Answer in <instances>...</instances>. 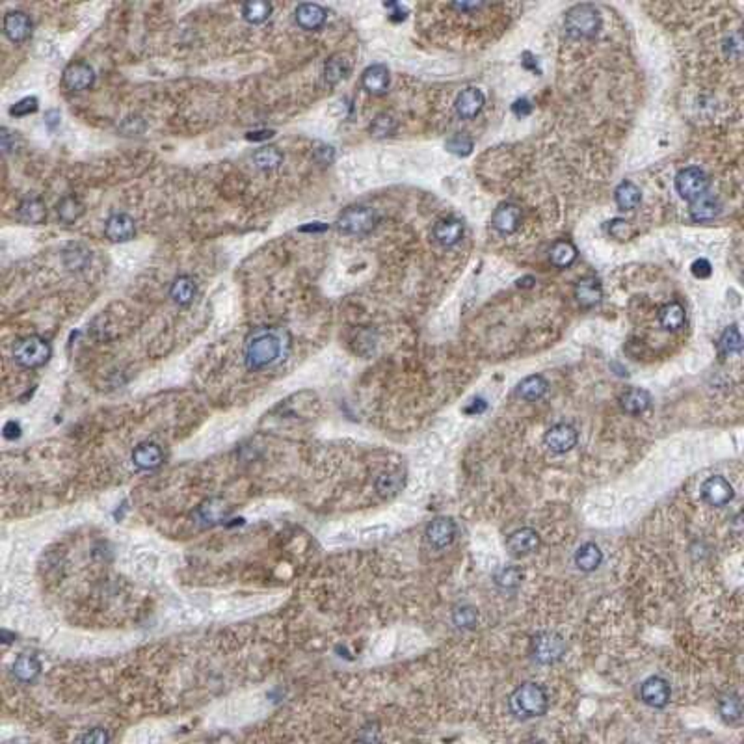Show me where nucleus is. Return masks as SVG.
<instances>
[{"instance_id": "f8f14e48", "label": "nucleus", "mask_w": 744, "mask_h": 744, "mask_svg": "<svg viewBox=\"0 0 744 744\" xmlns=\"http://www.w3.org/2000/svg\"><path fill=\"white\" fill-rule=\"evenodd\" d=\"M701 495L711 506H724L734 499V486L724 477L707 478L701 486Z\"/></svg>"}, {"instance_id": "4be33fe9", "label": "nucleus", "mask_w": 744, "mask_h": 744, "mask_svg": "<svg viewBox=\"0 0 744 744\" xmlns=\"http://www.w3.org/2000/svg\"><path fill=\"white\" fill-rule=\"evenodd\" d=\"M296 22L304 30H318L326 22V10L318 4H300L294 11Z\"/></svg>"}, {"instance_id": "4d7b16f0", "label": "nucleus", "mask_w": 744, "mask_h": 744, "mask_svg": "<svg viewBox=\"0 0 744 744\" xmlns=\"http://www.w3.org/2000/svg\"><path fill=\"white\" fill-rule=\"evenodd\" d=\"M477 402H478V404H473V407H468V409H465V412H468V413H475V412H477V413H478V412H484V409H486V402H484L482 398H478Z\"/></svg>"}, {"instance_id": "4c0bfd02", "label": "nucleus", "mask_w": 744, "mask_h": 744, "mask_svg": "<svg viewBox=\"0 0 744 744\" xmlns=\"http://www.w3.org/2000/svg\"><path fill=\"white\" fill-rule=\"evenodd\" d=\"M718 344H720V352H722L724 356L741 353V350H743V339H741L739 328L737 326L728 328V330L722 333V337H720V342H718Z\"/></svg>"}, {"instance_id": "f3484780", "label": "nucleus", "mask_w": 744, "mask_h": 744, "mask_svg": "<svg viewBox=\"0 0 744 744\" xmlns=\"http://www.w3.org/2000/svg\"><path fill=\"white\" fill-rule=\"evenodd\" d=\"M463 234V223L456 218H445V220H440V222L434 225V239L435 242H440L441 246L445 248H451V246L458 244L462 240Z\"/></svg>"}, {"instance_id": "2eb2a0df", "label": "nucleus", "mask_w": 744, "mask_h": 744, "mask_svg": "<svg viewBox=\"0 0 744 744\" xmlns=\"http://www.w3.org/2000/svg\"><path fill=\"white\" fill-rule=\"evenodd\" d=\"M519 222H521V211H519V206L512 205V203H505V205L497 206L493 216H491L493 227L503 234L514 233V231L519 227Z\"/></svg>"}, {"instance_id": "37998d69", "label": "nucleus", "mask_w": 744, "mask_h": 744, "mask_svg": "<svg viewBox=\"0 0 744 744\" xmlns=\"http://www.w3.org/2000/svg\"><path fill=\"white\" fill-rule=\"evenodd\" d=\"M395 129H397V123H395V120H393L391 115H387V114L378 115V118L372 121V125H370V132H372L374 136H378V138L391 136L393 132H395Z\"/></svg>"}, {"instance_id": "3c124183", "label": "nucleus", "mask_w": 744, "mask_h": 744, "mask_svg": "<svg viewBox=\"0 0 744 744\" xmlns=\"http://www.w3.org/2000/svg\"><path fill=\"white\" fill-rule=\"evenodd\" d=\"M272 136H274V131H268V129H262V131L248 132V134H246V140H250V141H261V140H268V138H272Z\"/></svg>"}, {"instance_id": "a878e982", "label": "nucleus", "mask_w": 744, "mask_h": 744, "mask_svg": "<svg viewBox=\"0 0 744 744\" xmlns=\"http://www.w3.org/2000/svg\"><path fill=\"white\" fill-rule=\"evenodd\" d=\"M601 562H603V553L596 543H584L577 549L575 566L581 571L598 570Z\"/></svg>"}, {"instance_id": "dca6fc26", "label": "nucleus", "mask_w": 744, "mask_h": 744, "mask_svg": "<svg viewBox=\"0 0 744 744\" xmlns=\"http://www.w3.org/2000/svg\"><path fill=\"white\" fill-rule=\"evenodd\" d=\"M132 462H134L136 468L143 469V471H153V469L162 465L164 452L155 443H141L132 452Z\"/></svg>"}, {"instance_id": "de8ad7c7", "label": "nucleus", "mask_w": 744, "mask_h": 744, "mask_svg": "<svg viewBox=\"0 0 744 744\" xmlns=\"http://www.w3.org/2000/svg\"><path fill=\"white\" fill-rule=\"evenodd\" d=\"M692 274L700 279H706V277L711 276V262L706 261V259H698V261L692 262Z\"/></svg>"}, {"instance_id": "4468645a", "label": "nucleus", "mask_w": 744, "mask_h": 744, "mask_svg": "<svg viewBox=\"0 0 744 744\" xmlns=\"http://www.w3.org/2000/svg\"><path fill=\"white\" fill-rule=\"evenodd\" d=\"M136 233L134 220H132L129 214L125 212H118V214H112V216L106 220V225H104V234L106 239L112 240V242H127L131 240Z\"/></svg>"}, {"instance_id": "20e7f679", "label": "nucleus", "mask_w": 744, "mask_h": 744, "mask_svg": "<svg viewBox=\"0 0 744 744\" xmlns=\"http://www.w3.org/2000/svg\"><path fill=\"white\" fill-rule=\"evenodd\" d=\"M50 358V344L39 335H30L17 342L13 348V359L24 369L43 367Z\"/></svg>"}, {"instance_id": "ea45409f", "label": "nucleus", "mask_w": 744, "mask_h": 744, "mask_svg": "<svg viewBox=\"0 0 744 744\" xmlns=\"http://www.w3.org/2000/svg\"><path fill=\"white\" fill-rule=\"evenodd\" d=\"M447 149L458 157H468L473 151V140L465 134L452 136L451 140H447Z\"/></svg>"}, {"instance_id": "a19ab883", "label": "nucleus", "mask_w": 744, "mask_h": 744, "mask_svg": "<svg viewBox=\"0 0 744 744\" xmlns=\"http://www.w3.org/2000/svg\"><path fill=\"white\" fill-rule=\"evenodd\" d=\"M400 486H402V478L397 473H384L378 478V482H376V489H378L381 495H386V497L387 495L397 493Z\"/></svg>"}, {"instance_id": "e433bc0d", "label": "nucleus", "mask_w": 744, "mask_h": 744, "mask_svg": "<svg viewBox=\"0 0 744 744\" xmlns=\"http://www.w3.org/2000/svg\"><path fill=\"white\" fill-rule=\"evenodd\" d=\"M718 711H720V715H722V718L726 720V722H729V724L739 722L741 718H743V706H741L739 696H735V694L724 696L722 700H720V703H718Z\"/></svg>"}, {"instance_id": "473e14b6", "label": "nucleus", "mask_w": 744, "mask_h": 744, "mask_svg": "<svg viewBox=\"0 0 744 744\" xmlns=\"http://www.w3.org/2000/svg\"><path fill=\"white\" fill-rule=\"evenodd\" d=\"M39 670H41V664L38 663V659L30 657V655H21L13 663V675L21 681H34L38 678Z\"/></svg>"}, {"instance_id": "7ed1b4c3", "label": "nucleus", "mask_w": 744, "mask_h": 744, "mask_svg": "<svg viewBox=\"0 0 744 744\" xmlns=\"http://www.w3.org/2000/svg\"><path fill=\"white\" fill-rule=\"evenodd\" d=\"M566 30L571 38L584 39L596 36L601 27V17L598 10L590 4H577L566 13Z\"/></svg>"}, {"instance_id": "7c9ffc66", "label": "nucleus", "mask_w": 744, "mask_h": 744, "mask_svg": "<svg viewBox=\"0 0 744 744\" xmlns=\"http://www.w3.org/2000/svg\"><path fill=\"white\" fill-rule=\"evenodd\" d=\"M659 322L664 330H679L685 324V307L678 302L666 304L659 313Z\"/></svg>"}, {"instance_id": "09e8293b", "label": "nucleus", "mask_w": 744, "mask_h": 744, "mask_svg": "<svg viewBox=\"0 0 744 744\" xmlns=\"http://www.w3.org/2000/svg\"><path fill=\"white\" fill-rule=\"evenodd\" d=\"M512 110H514V114H516L517 118H525V115L533 112V104H531L528 99H519V101L512 104Z\"/></svg>"}, {"instance_id": "c9c22d12", "label": "nucleus", "mask_w": 744, "mask_h": 744, "mask_svg": "<svg viewBox=\"0 0 744 744\" xmlns=\"http://www.w3.org/2000/svg\"><path fill=\"white\" fill-rule=\"evenodd\" d=\"M56 212H58V216H60L62 222L73 223V222H76L82 214H84V205H82V203L78 202L75 196H66L60 203H58Z\"/></svg>"}, {"instance_id": "b1692460", "label": "nucleus", "mask_w": 744, "mask_h": 744, "mask_svg": "<svg viewBox=\"0 0 744 744\" xmlns=\"http://www.w3.org/2000/svg\"><path fill=\"white\" fill-rule=\"evenodd\" d=\"M652 404V395L646 391V389H640V387H633L629 391H625L622 397H619V406L622 409L631 415H638V413H644Z\"/></svg>"}, {"instance_id": "58836bf2", "label": "nucleus", "mask_w": 744, "mask_h": 744, "mask_svg": "<svg viewBox=\"0 0 744 744\" xmlns=\"http://www.w3.org/2000/svg\"><path fill=\"white\" fill-rule=\"evenodd\" d=\"M452 619L460 629H473L478 622V614L473 607H458L452 614Z\"/></svg>"}, {"instance_id": "1a4fd4ad", "label": "nucleus", "mask_w": 744, "mask_h": 744, "mask_svg": "<svg viewBox=\"0 0 744 744\" xmlns=\"http://www.w3.org/2000/svg\"><path fill=\"white\" fill-rule=\"evenodd\" d=\"M543 443L554 454H564L577 445V430L570 424H554L543 437Z\"/></svg>"}, {"instance_id": "8fccbe9b", "label": "nucleus", "mask_w": 744, "mask_h": 744, "mask_svg": "<svg viewBox=\"0 0 744 744\" xmlns=\"http://www.w3.org/2000/svg\"><path fill=\"white\" fill-rule=\"evenodd\" d=\"M60 120H62L60 110H49V112L45 114V125L49 127L50 131H55L56 127L60 125Z\"/></svg>"}, {"instance_id": "bb28decb", "label": "nucleus", "mask_w": 744, "mask_h": 744, "mask_svg": "<svg viewBox=\"0 0 744 744\" xmlns=\"http://www.w3.org/2000/svg\"><path fill=\"white\" fill-rule=\"evenodd\" d=\"M614 199H616L622 211H633V209L640 205V188L635 183H631V181H624L614 192Z\"/></svg>"}, {"instance_id": "423d86ee", "label": "nucleus", "mask_w": 744, "mask_h": 744, "mask_svg": "<svg viewBox=\"0 0 744 744\" xmlns=\"http://www.w3.org/2000/svg\"><path fill=\"white\" fill-rule=\"evenodd\" d=\"M566 642L556 633H540L533 640V655L542 664H554L564 657Z\"/></svg>"}, {"instance_id": "412c9836", "label": "nucleus", "mask_w": 744, "mask_h": 744, "mask_svg": "<svg viewBox=\"0 0 744 744\" xmlns=\"http://www.w3.org/2000/svg\"><path fill=\"white\" fill-rule=\"evenodd\" d=\"M484 101H486L484 93L478 87H468L456 97V112L465 120H471L477 114H480Z\"/></svg>"}, {"instance_id": "cd10ccee", "label": "nucleus", "mask_w": 744, "mask_h": 744, "mask_svg": "<svg viewBox=\"0 0 744 744\" xmlns=\"http://www.w3.org/2000/svg\"><path fill=\"white\" fill-rule=\"evenodd\" d=\"M196 281L192 279L190 276H179L171 283V288H169V296L174 300L175 304L186 305L190 304L194 296H196Z\"/></svg>"}, {"instance_id": "72a5a7b5", "label": "nucleus", "mask_w": 744, "mask_h": 744, "mask_svg": "<svg viewBox=\"0 0 744 744\" xmlns=\"http://www.w3.org/2000/svg\"><path fill=\"white\" fill-rule=\"evenodd\" d=\"M242 15L248 22L251 24H261L272 15V4L268 2H262V0H253V2H246L242 6Z\"/></svg>"}, {"instance_id": "49530a36", "label": "nucleus", "mask_w": 744, "mask_h": 744, "mask_svg": "<svg viewBox=\"0 0 744 744\" xmlns=\"http://www.w3.org/2000/svg\"><path fill=\"white\" fill-rule=\"evenodd\" d=\"M202 514L205 516V519H209V521H218V519L225 517L227 510H225L222 505H218V500H211L209 505L203 506Z\"/></svg>"}, {"instance_id": "c85d7f7f", "label": "nucleus", "mask_w": 744, "mask_h": 744, "mask_svg": "<svg viewBox=\"0 0 744 744\" xmlns=\"http://www.w3.org/2000/svg\"><path fill=\"white\" fill-rule=\"evenodd\" d=\"M547 381H545V378L540 374H533V376H527L525 380L519 381V386H517V395L521 398H525V400H538V398H542L545 393H547Z\"/></svg>"}, {"instance_id": "f704fd0d", "label": "nucleus", "mask_w": 744, "mask_h": 744, "mask_svg": "<svg viewBox=\"0 0 744 744\" xmlns=\"http://www.w3.org/2000/svg\"><path fill=\"white\" fill-rule=\"evenodd\" d=\"M253 162L259 169L270 171V169L279 168V164L283 162V155L277 147H261L253 155Z\"/></svg>"}, {"instance_id": "a211bd4d", "label": "nucleus", "mask_w": 744, "mask_h": 744, "mask_svg": "<svg viewBox=\"0 0 744 744\" xmlns=\"http://www.w3.org/2000/svg\"><path fill=\"white\" fill-rule=\"evenodd\" d=\"M361 84L372 95H381L389 87V69L381 64L369 66L361 75Z\"/></svg>"}, {"instance_id": "9b49d317", "label": "nucleus", "mask_w": 744, "mask_h": 744, "mask_svg": "<svg viewBox=\"0 0 744 744\" xmlns=\"http://www.w3.org/2000/svg\"><path fill=\"white\" fill-rule=\"evenodd\" d=\"M642 701L650 707L661 709L670 701V685L663 678H647L640 687Z\"/></svg>"}, {"instance_id": "393cba45", "label": "nucleus", "mask_w": 744, "mask_h": 744, "mask_svg": "<svg viewBox=\"0 0 744 744\" xmlns=\"http://www.w3.org/2000/svg\"><path fill=\"white\" fill-rule=\"evenodd\" d=\"M690 216L696 222H709L713 218L718 216L720 212V203H718L717 197L707 196V194H701L700 197H696L694 202H690Z\"/></svg>"}, {"instance_id": "6ab92c4d", "label": "nucleus", "mask_w": 744, "mask_h": 744, "mask_svg": "<svg viewBox=\"0 0 744 744\" xmlns=\"http://www.w3.org/2000/svg\"><path fill=\"white\" fill-rule=\"evenodd\" d=\"M575 298L577 304L581 307H594L598 305L603 298V288L601 283L596 277H582L581 281L575 285Z\"/></svg>"}, {"instance_id": "c03bdc74", "label": "nucleus", "mask_w": 744, "mask_h": 744, "mask_svg": "<svg viewBox=\"0 0 744 744\" xmlns=\"http://www.w3.org/2000/svg\"><path fill=\"white\" fill-rule=\"evenodd\" d=\"M38 99L36 97H24L21 101H17L13 106L10 108V114L15 115V118H24V115H30L34 112H38Z\"/></svg>"}, {"instance_id": "0eeeda50", "label": "nucleus", "mask_w": 744, "mask_h": 744, "mask_svg": "<svg viewBox=\"0 0 744 744\" xmlns=\"http://www.w3.org/2000/svg\"><path fill=\"white\" fill-rule=\"evenodd\" d=\"M709 179L703 169L700 168H685L681 169L675 177V190L687 202H694L696 197L706 194Z\"/></svg>"}, {"instance_id": "f03ea898", "label": "nucleus", "mask_w": 744, "mask_h": 744, "mask_svg": "<svg viewBox=\"0 0 744 744\" xmlns=\"http://www.w3.org/2000/svg\"><path fill=\"white\" fill-rule=\"evenodd\" d=\"M549 700L545 690L536 683H525L510 696V711L517 718H536L547 711Z\"/></svg>"}, {"instance_id": "2f4dec72", "label": "nucleus", "mask_w": 744, "mask_h": 744, "mask_svg": "<svg viewBox=\"0 0 744 744\" xmlns=\"http://www.w3.org/2000/svg\"><path fill=\"white\" fill-rule=\"evenodd\" d=\"M350 73V62L344 58V56H332L330 60L326 62L324 66V78L330 84H337L342 78H346V75Z\"/></svg>"}, {"instance_id": "864d4df0", "label": "nucleus", "mask_w": 744, "mask_h": 744, "mask_svg": "<svg viewBox=\"0 0 744 744\" xmlns=\"http://www.w3.org/2000/svg\"><path fill=\"white\" fill-rule=\"evenodd\" d=\"M326 229H328L326 223L313 222V223H309V225H304V227H300V231H302V233H316V231L321 233V231H326Z\"/></svg>"}, {"instance_id": "a18cd8bd", "label": "nucleus", "mask_w": 744, "mask_h": 744, "mask_svg": "<svg viewBox=\"0 0 744 744\" xmlns=\"http://www.w3.org/2000/svg\"><path fill=\"white\" fill-rule=\"evenodd\" d=\"M609 233L612 234L614 239L625 240V239H629L633 231H631L629 222H625V220H619V218H616V220H612V222H610Z\"/></svg>"}, {"instance_id": "6e6552de", "label": "nucleus", "mask_w": 744, "mask_h": 744, "mask_svg": "<svg viewBox=\"0 0 744 744\" xmlns=\"http://www.w3.org/2000/svg\"><path fill=\"white\" fill-rule=\"evenodd\" d=\"M95 82V71L86 62H73L62 73V84L71 92L90 90Z\"/></svg>"}, {"instance_id": "5fc2aeb1", "label": "nucleus", "mask_w": 744, "mask_h": 744, "mask_svg": "<svg viewBox=\"0 0 744 744\" xmlns=\"http://www.w3.org/2000/svg\"><path fill=\"white\" fill-rule=\"evenodd\" d=\"M386 6H389V8H393V10H395V11H393V15H391L393 21H404V19H406V11H404L402 8H400V6H397V4H386Z\"/></svg>"}, {"instance_id": "79ce46f5", "label": "nucleus", "mask_w": 744, "mask_h": 744, "mask_svg": "<svg viewBox=\"0 0 744 744\" xmlns=\"http://www.w3.org/2000/svg\"><path fill=\"white\" fill-rule=\"evenodd\" d=\"M521 570L519 568H503V570L497 573V577H495V582L499 584L500 588H506V590H510V588H516L519 582H521Z\"/></svg>"}, {"instance_id": "39448f33", "label": "nucleus", "mask_w": 744, "mask_h": 744, "mask_svg": "<svg viewBox=\"0 0 744 744\" xmlns=\"http://www.w3.org/2000/svg\"><path fill=\"white\" fill-rule=\"evenodd\" d=\"M378 216L369 206H350L337 218L339 231L346 234H367L374 229Z\"/></svg>"}, {"instance_id": "c756f323", "label": "nucleus", "mask_w": 744, "mask_h": 744, "mask_svg": "<svg viewBox=\"0 0 744 744\" xmlns=\"http://www.w3.org/2000/svg\"><path fill=\"white\" fill-rule=\"evenodd\" d=\"M549 259H551L554 267L568 268L570 265H573V261L577 259L575 246L568 242V240H559V242L553 244V248L549 250Z\"/></svg>"}, {"instance_id": "6e6d98bb", "label": "nucleus", "mask_w": 744, "mask_h": 744, "mask_svg": "<svg viewBox=\"0 0 744 744\" xmlns=\"http://www.w3.org/2000/svg\"><path fill=\"white\" fill-rule=\"evenodd\" d=\"M82 741H90V743H104V741H108V737H106V734H87L86 737H82Z\"/></svg>"}, {"instance_id": "5701e85b", "label": "nucleus", "mask_w": 744, "mask_h": 744, "mask_svg": "<svg viewBox=\"0 0 744 744\" xmlns=\"http://www.w3.org/2000/svg\"><path fill=\"white\" fill-rule=\"evenodd\" d=\"M17 218L27 225H39L47 220V206L39 197H28L17 206Z\"/></svg>"}, {"instance_id": "ddd939ff", "label": "nucleus", "mask_w": 744, "mask_h": 744, "mask_svg": "<svg viewBox=\"0 0 744 744\" xmlns=\"http://www.w3.org/2000/svg\"><path fill=\"white\" fill-rule=\"evenodd\" d=\"M4 34L6 38L13 43L27 41L32 34V19L24 11H10L4 17Z\"/></svg>"}, {"instance_id": "603ef678", "label": "nucleus", "mask_w": 744, "mask_h": 744, "mask_svg": "<svg viewBox=\"0 0 744 744\" xmlns=\"http://www.w3.org/2000/svg\"><path fill=\"white\" fill-rule=\"evenodd\" d=\"M4 435L8 440H13V437H19L21 435V426L15 423V421H10V423L4 426Z\"/></svg>"}, {"instance_id": "f257e3e1", "label": "nucleus", "mask_w": 744, "mask_h": 744, "mask_svg": "<svg viewBox=\"0 0 744 744\" xmlns=\"http://www.w3.org/2000/svg\"><path fill=\"white\" fill-rule=\"evenodd\" d=\"M283 353V339L276 330L259 328L246 342V365L251 370L267 369L279 361Z\"/></svg>"}, {"instance_id": "9d476101", "label": "nucleus", "mask_w": 744, "mask_h": 744, "mask_svg": "<svg viewBox=\"0 0 744 744\" xmlns=\"http://www.w3.org/2000/svg\"><path fill=\"white\" fill-rule=\"evenodd\" d=\"M458 527L451 517H435L426 527V540L432 547L445 549L456 538Z\"/></svg>"}, {"instance_id": "aec40b11", "label": "nucleus", "mask_w": 744, "mask_h": 744, "mask_svg": "<svg viewBox=\"0 0 744 744\" xmlns=\"http://www.w3.org/2000/svg\"><path fill=\"white\" fill-rule=\"evenodd\" d=\"M506 545H508L512 554L521 556V554L533 553L534 549L538 547L540 536L533 528H519V531H516V533H512L510 536H508Z\"/></svg>"}]
</instances>
